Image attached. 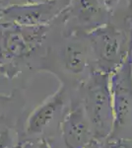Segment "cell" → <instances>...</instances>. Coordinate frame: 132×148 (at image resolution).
Instances as JSON below:
<instances>
[{"label": "cell", "mask_w": 132, "mask_h": 148, "mask_svg": "<svg viewBox=\"0 0 132 148\" xmlns=\"http://www.w3.org/2000/svg\"><path fill=\"white\" fill-rule=\"evenodd\" d=\"M83 107L90 121L94 138L109 137L114 131V116L109 89V74L97 71L84 86Z\"/></svg>", "instance_id": "cell-1"}, {"label": "cell", "mask_w": 132, "mask_h": 148, "mask_svg": "<svg viewBox=\"0 0 132 148\" xmlns=\"http://www.w3.org/2000/svg\"><path fill=\"white\" fill-rule=\"evenodd\" d=\"M44 26L24 27L0 23V62L7 63L29 56L44 40Z\"/></svg>", "instance_id": "cell-2"}, {"label": "cell", "mask_w": 132, "mask_h": 148, "mask_svg": "<svg viewBox=\"0 0 132 148\" xmlns=\"http://www.w3.org/2000/svg\"><path fill=\"white\" fill-rule=\"evenodd\" d=\"M114 116V130L122 127L132 116V60L131 56L124 58L109 75Z\"/></svg>", "instance_id": "cell-3"}, {"label": "cell", "mask_w": 132, "mask_h": 148, "mask_svg": "<svg viewBox=\"0 0 132 148\" xmlns=\"http://www.w3.org/2000/svg\"><path fill=\"white\" fill-rule=\"evenodd\" d=\"M55 8V1L7 6L0 10V23L24 27L44 26L53 17Z\"/></svg>", "instance_id": "cell-4"}, {"label": "cell", "mask_w": 132, "mask_h": 148, "mask_svg": "<svg viewBox=\"0 0 132 148\" xmlns=\"http://www.w3.org/2000/svg\"><path fill=\"white\" fill-rule=\"evenodd\" d=\"M61 134L65 148H86L94 134L82 104L73 105L61 123Z\"/></svg>", "instance_id": "cell-5"}, {"label": "cell", "mask_w": 132, "mask_h": 148, "mask_svg": "<svg viewBox=\"0 0 132 148\" xmlns=\"http://www.w3.org/2000/svg\"><path fill=\"white\" fill-rule=\"evenodd\" d=\"M91 42L102 71L109 73L116 69L123 59H120V40L119 33L110 27H102L93 31Z\"/></svg>", "instance_id": "cell-6"}, {"label": "cell", "mask_w": 132, "mask_h": 148, "mask_svg": "<svg viewBox=\"0 0 132 148\" xmlns=\"http://www.w3.org/2000/svg\"><path fill=\"white\" fill-rule=\"evenodd\" d=\"M65 103V88L61 87L49 100L38 107L30 116L27 123L28 134L36 135L42 133L53 121L56 114Z\"/></svg>", "instance_id": "cell-7"}, {"label": "cell", "mask_w": 132, "mask_h": 148, "mask_svg": "<svg viewBox=\"0 0 132 148\" xmlns=\"http://www.w3.org/2000/svg\"><path fill=\"white\" fill-rule=\"evenodd\" d=\"M73 8L75 17L83 25L98 24L104 15L100 0H75Z\"/></svg>", "instance_id": "cell-8"}, {"label": "cell", "mask_w": 132, "mask_h": 148, "mask_svg": "<svg viewBox=\"0 0 132 148\" xmlns=\"http://www.w3.org/2000/svg\"><path fill=\"white\" fill-rule=\"evenodd\" d=\"M62 61L67 71L80 74L87 68V56L84 49L76 42L67 44L62 49Z\"/></svg>", "instance_id": "cell-9"}, {"label": "cell", "mask_w": 132, "mask_h": 148, "mask_svg": "<svg viewBox=\"0 0 132 148\" xmlns=\"http://www.w3.org/2000/svg\"><path fill=\"white\" fill-rule=\"evenodd\" d=\"M109 148H131L123 140H111L109 143Z\"/></svg>", "instance_id": "cell-10"}, {"label": "cell", "mask_w": 132, "mask_h": 148, "mask_svg": "<svg viewBox=\"0 0 132 148\" xmlns=\"http://www.w3.org/2000/svg\"><path fill=\"white\" fill-rule=\"evenodd\" d=\"M119 0H102V4L103 6L105 7L107 10H110V9H114L117 4H118Z\"/></svg>", "instance_id": "cell-11"}, {"label": "cell", "mask_w": 132, "mask_h": 148, "mask_svg": "<svg viewBox=\"0 0 132 148\" xmlns=\"http://www.w3.org/2000/svg\"><path fill=\"white\" fill-rule=\"evenodd\" d=\"M86 148H99V145H98V140L97 139H93L89 144L87 145Z\"/></svg>", "instance_id": "cell-12"}, {"label": "cell", "mask_w": 132, "mask_h": 148, "mask_svg": "<svg viewBox=\"0 0 132 148\" xmlns=\"http://www.w3.org/2000/svg\"><path fill=\"white\" fill-rule=\"evenodd\" d=\"M5 143H6V138L1 133V134H0V148H3L4 145H5Z\"/></svg>", "instance_id": "cell-13"}]
</instances>
